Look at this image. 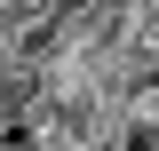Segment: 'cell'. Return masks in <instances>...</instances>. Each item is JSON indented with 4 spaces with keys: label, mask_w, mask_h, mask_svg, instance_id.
Returning a JSON list of instances; mask_svg holds the SVG:
<instances>
[{
    "label": "cell",
    "mask_w": 159,
    "mask_h": 151,
    "mask_svg": "<svg viewBox=\"0 0 159 151\" xmlns=\"http://www.w3.org/2000/svg\"><path fill=\"white\" fill-rule=\"evenodd\" d=\"M111 151H159V103H127L111 127Z\"/></svg>",
    "instance_id": "cell-1"
}]
</instances>
